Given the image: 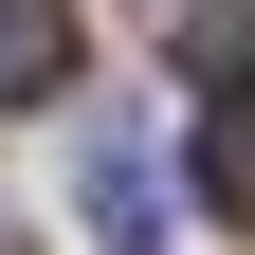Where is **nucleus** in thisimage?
<instances>
[{"label":"nucleus","instance_id":"nucleus-3","mask_svg":"<svg viewBox=\"0 0 255 255\" xmlns=\"http://www.w3.org/2000/svg\"><path fill=\"white\" fill-rule=\"evenodd\" d=\"M73 0H0V110H37V91H73Z\"/></svg>","mask_w":255,"mask_h":255},{"label":"nucleus","instance_id":"nucleus-1","mask_svg":"<svg viewBox=\"0 0 255 255\" xmlns=\"http://www.w3.org/2000/svg\"><path fill=\"white\" fill-rule=\"evenodd\" d=\"M182 182H201V219H219V237H255V73H237V91H201Z\"/></svg>","mask_w":255,"mask_h":255},{"label":"nucleus","instance_id":"nucleus-2","mask_svg":"<svg viewBox=\"0 0 255 255\" xmlns=\"http://www.w3.org/2000/svg\"><path fill=\"white\" fill-rule=\"evenodd\" d=\"M91 255H164V182H146V146H128V128H91Z\"/></svg>","mask_w":255,"mask_h":255},{"label":"nucleus","instance_id":"nucleus-4","mask_svg":"<svg viewBox=\"0 0 255 255\" xmlns=\"http://www.w3.org/2000/svg\"><path fill=\"white\" fill-rule=\"evenodd\" d=\"M164 55L237 91V73H255V0H164Z\"/></svg>","mask_w":255,"mask_h":255}]
</instances>
